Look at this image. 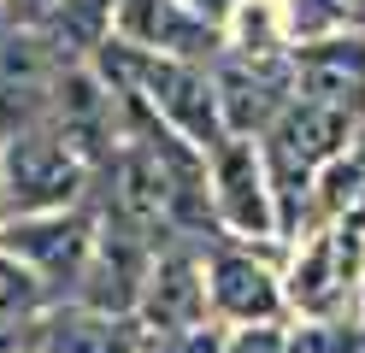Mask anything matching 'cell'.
<instances>
[{"label":"cell","instance_id":"obj_1","mask_svg":"<svg viewBox=\"0 0 365 353\" xmlns=\"http://www.w3.org/2000/svg\"><path fill=\"white\" fill-rule=\"evenodd\" d=\"M95 171L59 141L53 124L18 130L0 141V224L6 218H41V212H71L88 200Z\"/></svg>","mask_w":365,"mask_h":353},{"label":"cell","instance_id":"obj_2","mask_svg":"<svg viewBox=\"0 0 365 353\" xmlns=\"http://www.w3.org/2000/svg\"><path fill=\"white\" fill-rule=\"evenodd\" d=\"M207 200L218 242L242 247H283L277 242V212H271V183H265V153L259 141L224 135L207 153Z\"/></svg>","mask_w":365,"mask_h":353},{"label":"cell","instance_id":"obj_3","mask_svg":"<svg viewBox=\"0 0 365 353\" xmlns=\"http://www.w3.org/2000/svg\"><path fill=\"white\" fill-rule=\"evenodd\" d=\"M277 253H289V247H242V242L207 247V312H212V324H224V329L289 324Z\"/></svg>","mask_w":365,"mask_h":353},{"label":"cell","instance_id":"obj_4","mask_svg":"<svg viewBox=\"0 0 365 353\" xmlns=\"http://www.w3.org/2000/svg\"><path fill=\"white\" fill-rule=\"evenodd\" d=\"M207 71H212V101H218L224 135L259 141L289 112V101H294L289 47H283V53H242V47H224Z\"/></svg>","mask_w":365,"mask_h":353},{"label":"cell","instance_id":"obj_5","mask_svg":"<svg viewBox=\"0 0 365 353\" xmlns=\"http://www.w3.org/2000/svg\"><path fill=\"white\" fill-rule=\"evenodd\" d=\"M0 247L12 259H24V265L48 282L59 295V306L77 295L83 282V265L88 253H95V206H71V212H41V218H6L0 224Z\"/></svg>","mask_w":365,"mask_h":353},{"label":"cell","instance_id":"obj_6","mask_svg":"<svg viewBox=\"0 0 365 353\" xmlns=\"http://www.w3.org/2000/svg\"><path fill=\"white\" fill-rule=\"evenodd\" d=\"M112 41L195 65H212L224 53V30L212 18H200L189 0H112Z\"/></svg>","mask_w":365,"mask_h":353},{"label":"cell","instance_id":"obj_7","mask_svg":"<svg viewBox=\"0 0 365 353\" xmlns=\"http://www.w3.org/2000/svg\"><path fill=\"white\" fill-rule=\"evenodd\" d=\"M135 324H142V336H177V329L212 324V312H207V253L195 242L153 247L142 300H135Z\"/></svg>","mask_w":365,"mask_h":353},{"label":"cell","instance_id":"obj_8","mask_svg":"<svg viewBox=\"0 0 365 353\" xmlns=\"http://www.w3.org/2000/svg\"><path fill=\"white\" fill-rule=\"evenodd\" d=\"M289 71H294V101L341 112L354 124L365 118V30L289 47Z\"/></svg>","mask_w":365,"mask_h":353},{"label":"cell","instance_id":"obj_9","mask_svg":"<svg viewBox=\"0 0 365 353\" xmlns=\"http://www.w3.org/2000/svg\"><path fill=\"white\" fill-rule=\"evenodd\" d=\"M59 71L65 65L48 53V41H41L30 24L0 36V141H12L18 130L48 124Z\"/></svg>","mask_w":365,"mask_h":353},{"label":"cell","instance_id":"obj_10","mask_svg":"<svg viewBox=\"0 0 365 353\" xmlns=\"http://www.w3.org/2000/svg\"><path fill=\"white\" fill-rule=\"evenodd\" d=\"M153 265V247L142 235H130L118 224L95 218V253L83 265V282L71 306H88V312H112V318H135V300H142V282Z\"/></svg>","mask_w":365,"mask_h":353},{"label":"cell","instance_id":"obj_11","mask_svg":"<svg viewBox=\"0 0 365 353\" xmlns=\"http://www.w3.org/2000/svg\"><path fill=\"white\" fill-rule=\"evenodd\" d=\"M348 141H354V118L324 112V106H307V101H289V112L259 135V148L271 159L294 165V171H324L330 159L348 153Z\"/></svg>","mask_w":365,"mask_h":353},{"label":"cell","instance_id":"obj_12","mask_svg":"<svg viewBox=\"0 0 365 353\" xmlns=\"http://www.w3.org/2000/svg\"><path fill=\"white\" fill-rule=\"evenodd\" d=\"M36 353H142V324L112 318V312H88V306L65 300L41 318Z\"/></svg>","mask_w":365,"mask_h":353},{"label":"cell","instance_id":"obj_13","mask_svg":"<svg viewBox=\"0 0 365 353\" xmlns=\"http://www.w3.org/2000/svg\"><path fill=\"white\" fill-rule=\"evenodd\" d=\"M30 30L48 41V53L59 65H88L112 36V0H59L41 24H30Z\"/></svg>","mask_w":365,"mask_h":353},{"label":"cell","instance_id":"obj_14","mask_svg":"<svg viewBox=\"0 0 365 353\" xmlns=\"http://www.w3.org/2000/svg\"><path fill=\"white\" fill-rule=\"evenodd\" d=\"M277 12H283V36H289V47L324 41V36H348V30H365V0H277Z\"/></svg>","mask_w":365,"mask_h":353},{"label":"cell","instance_id":"obj_15","mask_svg":"<svg viewBox=\"0 0 365 353\" xmlns=\"http://www.w3.org/2000/svg\"><path fill=\"white\" fill-rule=\"evenodd\" d=\"M53 306H59V295L24 265V259H12L0 247V324H41Z\"/></svg>","mask_w":365,"mask_h":353},{"label":"cell","instance_id":"obj_16","mask_svg":"<svg viewBox=\"0 0 365 353\" xmlns=\"http://www.w3.org/2000/svg\"><path fill=\"white\" fill-rule=\"evenodd\" d=\"M283 353H365V324L359 318H289Z\"/></svg>","mask_w":365,"mask_h":353},{"label":"cell","instance_id":"obj_17","mask_svg":"<svg viewBox=\"0 0 365 353\" xmlns=\"http://www.w3.org/2000/svg\"><path fill=\"white\" fill-rule=\"evenodd\" d=\"M224 353H283V324H259V329H224Z\"/></svg>","mask_w":365,"mask_h":353},{"label":"cell","instance_id":"obj_18","mask_svg":"<svg viewBox=\"0 0 365 353\" xmlns=\"http://www.w3.org/2000/svg\"><path fill=\"white\" fill-rule=\"evenodd\" d=\"M41 324H0V353H30Z\"/></svg>","mask_w":365,"mask_h":353},{"label":"cell","instance_id":"obj_19","mask_svg":"<svg viewBox=\"0 0 365 353\" xmlns=\"http://www.w3.org/2000/svg\"><path fill=\"white\" fill-rule=\"evenodd\" d=\"M53 6H59V0H12V12L24 18V24H41V18H48Z\"/></svg>","mask_w":365,"mask_h":353},{"label":"cell","instance_id":"obj_20","mask_svg":"<svg viewBox=\"0 0 365 353\" xmlns=\"http://www.w3.org/2000/svg\"><path fill=\"white\" fill-rule=\"evenodd\" d=\"M348 153L359 159V171H365V118H359V124H354V141H348Z\"/></svg>","mask_w":365,"mask_h":353},{"label":"cell","instance_id":"obj_21","mask_svg":"<svg viewBox=\"0 0 365 353\" xmlns=\"http://www.w3.org/2000/svg\"><path fill=\"white\" fill-rule=\"evenodd\" d=\"M30 353H36V347H30Z\"/></svg>","mask_w":365,"mask_h":353}]
</instances>
